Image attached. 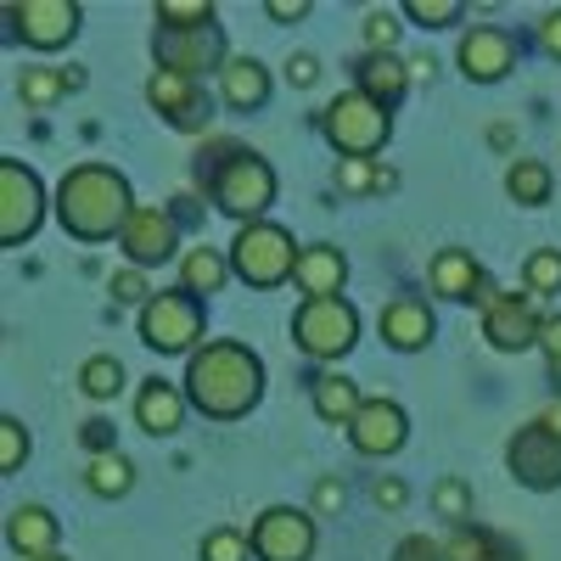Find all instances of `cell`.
I'll return each mask as SVG.
<instances>
[{"label": "cell", "mask_w": 561, "mask_h": 561, "mask_svg": "<svg viewBox=\"0 0 561 561\" xmlns=\"http://www.w3.org/2000/svg\"><path fill=\"white\" fill-rule=\"evenodd\" d=\"M382 337H388L399 354L427 348V343H433V309L421 304V298H393V304L382 309Z\"/></svg>", "instance_id": "obj_21"}, {"label": "cell", "mask_w": 561, "mask_h": 561, "mask_svg": "<svg viewBox=\"0 0 561 561\" xmlns=\"http://www.w3.org/2000/svg\"><path fill=\"white\" fill-rule=\"evenodd\" d=\"M365 45L377 57H393V45H399V18L393 12H365Z\"/></svg>", "instance_id": "obj_39"}, {"label": "cell", "mask_w": 561, "mask_h": 561, "mask_svg": "<svg viewBox=\"0 0 561 561\" xmlns=\"http://www.w3.org/2000/svg\"><path fill=\"white\" fill-rule=\"evenodd\" d=\"M320 129H325V140H332L343 158H370V152L388 147L393 118H388L382 102H370L365 90H343V96L320 113Z\"/></svg>", "instance_id": "obj_5"}, {"label": "cell", "mask_w": 561, "mask_h": 561, "mask_svg": "<svg viewBox=\"0 0 561 561\" xmlns=\"http://www.w3.org/2000/svg\"><path fill=\"white\" fill-rule=\"evenodd\" d=\"M309 404H314V415L325 421V427H354V415L365 410V399H359V388L348 382V377H309Z\"/></svg>", "instance_id": "obj_23"}, {"label": "cell", "mask_w": 561, "mask_h": 561, "mask_svg": "<svg viewBox=\"0 0 561 561\" xmlns=\"http://www.w3.org/2000/svg\"><path fill=\"white\" fill-rule=\"evenodd\" d=\"M314 73H320V62H314V57H309V51H304V57H293V62H287V79H293V84H314Z\"/></svg>", "instance_id": "obj_46"}, {"label": "cell", "mask_w": 561, "mask_h": 561, "mask_svg": "<svg viewBox=\"0 0 561 561\" xmlns=\"http://www.w3.org/2000/svg\"><path fill=\"white\" fill-rule=\"evenodd\" d=\"M298 253L293 237L270 219H253L237 230V242H230V275H242L248 287H280V280L298 275Z\"/></svg>", "instance_id": "obj_4"}, {"label": "cell", "mask_w": 561, "mask_h": 561, "mask_svg": "<svg viewBox=\"0 0 561 561\" xmlns=\"http://www.w3.org/2000/svg\"><path fill=\"white\" fill-rule=\"evenodd\" d=\"M219 84H225V102L237 107V113H253V107L270 102V73L253 57H230L225 73H219Z\"/></svg>", "instance_id": "obj_25"}, {"label": "cell", "mask_w": 561, "mask_h": 561, "mask_svg": "<svg viewBox=\"0 0 561 561\" xmlns=\"http://www.w3.org/2000/svg\"><path fill=\"white\" fill-rule=\"evenodd\" d=\"M505 466L528 489H561V433H550L545 421H528L505 444Z\"/></svg>", "instance_id": "obj_11"}, {"label": "cell", "mask_w": 561, "mask_h": 561, "mask_svg": "<svg viewBox=\"0 0 561 561\" xmlns=\"http://www.w3.org/2000/svg\"><path fill=\"white\" fill-rule=\"evenodd\" d=\"M478 287H483V270L466 248H444L433 259V293H444L455 304H478Z\"/></svg>", "instance_id": "obj_24"}, {"label": "cell", "mask_w": 561, "mask_h": 561, "mask_svg": "<svg viewBox=\"0 0 561 561\" xmlns=\"http://www.w3.org/2000/svg\"><path fill=\"white\" fill-rule=\"evenodd\" d=\"M314 505H320V511H337V505H343V483H332V478H325V483L314 489Z\"/></svg>", "instance_id": "obj_47"}, {"label": "cell", "mask_w": 561, "mask_h": 561, "mask_svg": "<svg viewBox=\"0 0 561 561\" xmlns=\"http://www.w3.org/2000/svg\"><path fill=\"white\" fill-rule=\"evenodd\" d=\"M377 505H404V483H399V478L377 483Z\"/></svg>", "instance_id": "obj_48"}, {"label": "cell", "mask_w": 561, "mask_h": 561, "mask_svg": "<svg viewBox=\"0 0 561 561\" xmlns=\"http://www.w3.org/2000/svg\"><path fill=\"white\" fill-rule=\"evenodd\" d=\"M39 561H68V556H62V550H57V556H39Z\"/></svg>", "instance_id": "obj_50"}, {"label": "cell", "mask_w": 561, "mask_h": 561, "mask_svg": "<svg viewBox=\"0 0 561 561\" xmlns=\"http://www.w3.org/2000/svg\"><path fill=\"white\" fill-rule=\"evenodd\" d=\"M298 293L304 298H343V280H348V259L337 253V248H325V242H314V248H304L298 253Z\"/></svg>", "instance_id": "obj_19"}, {"label": "cell", "mask_w": 561, "mask_h": 561, "mask_svg": "<svg viewBox=\"0 0 561 561\" xmlns=\"http://www.w3.org/2000/svg\"><path fill=\"white\" fill-rule=\"evenodd\" d=\"M62 90H79V73H68V68H23V79H18L23 107H51Z\"/></svg>", "instance_id": "obj_28"}, {"label": "cell", "mask_w": 561, "mask_h": 561, "mask_svg": "<svg viewBox=\"0 0 561 561\" xmlns=\"http://www.w3.org/2000/svg\"><path fill=\"white\" fill-rule=\"evenodd\" d=\"M214 203L230 214L253 225L270 203H275V169L259 158V152H242V147H225V158L214 163V180H208Z\"/></svg>", "instance_id": "obj_3"}, {"label": "cell", "mask_w": 561, "mask_h": 561, "mask_svg": "<svg viewBox=\"0 0 561 561\" xmlns=\"http://www.w3.org/2000/svg\"><path fill=\"white\" fill-rule=\"evenodd\" d=\"M505 192L517 197L523 208L550 203V169H545V163H534V158H517V163L505 169Z\"/></svg>", "instance_id": "obj_29"}, {"label": "cell", "mask_w": 561, "mask_h": 561, "mask_svg": "<svg viewBox=\"0 0 561 561\" xmlns=\"http://www.w3.org/2000/svg\"><path fill=\"white\" fill-rule=\"evenodd\" d=\"M45 219V192L39 174L23 169L18 158H0V248H23Z\"/></svg>", "instance_id": "obj_8"}, {"label": "cell", "mask_w": 561, "mask_h": 561, "mask_svg": "<svg viewBox=\"0 0 561 561\" xmlns=\"http://www.w3.org/2000/svg\"><path fill=\"white\" fill-rule=\"evenodd\" d=\"M539 421H545V427H550V433H561V404H550V410H545Z\"/></svg>", "instance_id": "obj_49"}, {"label": "cell", "mask_w": 561, "mask_h": 561, "mask_svg": "<svg viewBox=\"0 0 561 561\" xmlns=\"http://www.w3.org/2000/svg\"><path fill=\"white\" fill-rule=\"evenodd\" d=\"M444 561H523L505 539H494L489 528H455L444 539Z\"/></svg>", "instance_id": "obj_27"}, {"label": "cell", "mask_w": 561, "mask_h": 561, "mask_svg": "<svg viewBox=\"0 0 561 561\" xmlns=\"http://www.w3.org/2000/svg\"><path fill=\"white\" fill-rule=\"evenodd\" d=\"M79 388H84L90 399H113V393L124 388V365H118L113 354H96V359H84V370H79Z\"/></svg>", "instance_id": "obj_32"}, {"label": "cell", "mask_w": 561, "mask_h": 561, "mask_svg": "<svg viewBox=\"0 0 561 561\" xmlns=\"http://www.w3.org/2000/svg\"><path fill=\"white\" fill-rule=\"evenodd\" d=\"M225 275H230V259L214 253V248H192L180 259V293H192V298H208L225 287Z\"/></svg>", "instance_id": "obj_26"}, {"label": "cell", "mask_w": 561, "mask_h": 561, "mask_svg": "<svg viewBox=\"0 0 561 561\" xmlns=\"http://www.w3.org/2000/svg\"><path fill=\"white\" fill-rule=\"evenodd\" d=\"M483 337L500 348V354H523V348H534L539 337H545V320H539V309L528 304V298H494L489 309H483Z\"/></svg>", "instance_id": "obj_15"}, {"label": "cell", "mask_w": 561, "mask_h": 561, "mask_svg": "<svg viewBox=\"0 0 561 561\" xmlns=\"http://www.w3.org/2000/svg\"><path fill=\"white\" fill-rule=\"evenodd\" d=\"M517 68V39L511 28H494V23H472L460 34V73L478 79V84H494Z\"/></svg>", "instance_id": "obj_14"}, {"label": "cell", "mask_w": 561, "mask_h": 561, "mask_svg": "<svg viewBox=\"0 0 561 561\" xmlns=\"http://www.w3.org/2000/svg\"><path fill=\"white\" fill-rule=\"evenodd\" d=\"M124 259L135 270H152V264H169L174 259V214L163 208H135L129 225H124V237H118Z\"/></svg>", "instance_id": "obj_16"}, {"label": "cell", "mask_w": 561, "mask_h": 561, "mask_svg": "<svg viewBox=\"0 0 561 561\" xmlns=\"http://www.w3.org/2000/svg\"><path fill=\"white\" fill-rule=\"evenodd\" d=\"M185 399L174 382H163V377H152L147 388L135 393V427L140 433H152V438H174L180 433V421H185Z\"/></svg>", "instance_id": "obj_18"}, {"label": "cell", "mask_w": 561, "mask_h": 561, "mask_svg": "<svg viewBox=\"0 0 561 561\" xmlns=\"http://www.w3.org/2000/svg\"><path fill=\"white\" fill-rule=\"evenodd\" d=\"M259 561H309L314 556V517L298 505H270L248 528Z\"/></svg>", "instance_id": "obj_9"}, {"label": "cell", "mask_w": 561, "mask_h": 561, "mask_svg": "<svg viewBox=\"0 0 561 561\" xmlns=\"http://www.w3.org/2000/svg\"><path fill=\"white\" fill-rule=\"evenodd\" d=\"M158 28H208L214 23V7L208 0H158Z\"/></svg>", "instance_id": "obj_33"}, {"label": "cell", "mask_w": 561, "mask_h": 561, "mask_svg": "<svg viewBox=\"0 0 561 561\" xmlns=\"http://www.w3.org/2000/svg\"><path fill=\"white\" fill-rule=\"evenodd\" d=\"M203 337V304L192 293H152V304L140 309V343L158 354H185ZM197 354V348H192Z\"/></svg>", "instance_id": "obj_7"}, {"label": "cell", "mask_w": 561, "mask_h": 561, "mask_svg": "<svg viewBox=\"0 0 561 561\" xmlns=\"http://www.w3.org/2000/svg\"><path fill=\"white\" fill-rule=\"evenodd\" d=\"M404 18L427 23V28H455V23L466 18V7H460V0H410Z\"/></svg>", "instance_id": "obj_35"}, {"label": "cell", "mask_w": 561, "mask_h": 561, "mask_svg": "<svg viewBox=\"0 0 561 561\" xmlns=\"http://www.w3.org/2000/svg\"><path fill=\"white\" fill-rule=\"evenodd\" d=\"M404 438H410V415L393 399H365V410L354 415V427H348V444L359 455H399Z\"/></svg>", "instance_id": "obj_17"}, {"label": "cell", "mask_w": 561, "mask_h": 561, "mask_svg": "<svg viewBox=\"0 0 561 561\" xmlns=\"http://www.w3.org/2000/svg\"><path fill=\"white\" fill-rule=\"evenodd\" d=\"M393 561H444V545L427 539V534H410V539L393 545Z\"/></svg>", "instance_id": "obj_40"}, {"label": "cell", "mask_w": 561, "mask_h": 561, "mask_svg": "<svg viewBox=\"0 0 561 561\" xmlns=\"http://www.w3.org/2000/svg\"><path fill=\"white\" fill-rule=\"evenodd\" d=\"M523 275H528V293H561V253L556 248H539L523 264Z\"/></svg>", "instance_id": "obj_34"}, {"label": "cell", "mask_w": 561, "mask_h": 561, "mask_svg": "<svg viewBox=\"0 0 561 561\" xmlns=\"http://www.w3.org/2000/svg\"><path fill=\"white\" fill-rule=\"evenodd\" d=\"M113 298H118V304H140V309L152 304V298H147V280H140V270H118V275H113Z\"/></svg>", "instance_id": "obj_41"}, {"label": "cell", "mask_w": 561, "mask_h": 561, "mask_svg": "<svg viewBox=\"0 0 561 561\" xmlns=\"http://www.w3.org/2000/svg\"><path fill=\"white\" fill-rule=\"evenodd\" d=\"M248 550H253V539L237 528H214L203 539V561H248Z\"/></svg>", "instance_id": "obj_37"}, {"label": "cell", "mask_w": 561, "mask_h": 561, "mask_svg": "<svg viewBox=\"0 0 561 561\" xmlns=\"http://www.w3.org/2000/svg\"><path fill=\"white\" fill-rule=\"evenodd\" d=\"M539 39H545V51H550V57H561V12H545Z\"/></svg>", "instance_id": "obj_44"}, {"label": "cell", "mask_w": 561, "mask_h": 561, "mask_svg": "<svg viewBox=\"0 0 561 561\" xmlns=\"http://www.w3.org/2000/svg\"><path fill=\"white\" fill-rule=\"evenodd\" d=\"M7 545L23 556V561H39V556H57V517L45 505H18L7 517Z\"/></svg>", "instance_id": "obj_20"}, {"label": "cell", "mask_w": 561, "mask_h": 561, "mask_svg": "<svg viewBox=\"0 0 561 561\" xmlns=\"http://www.w3.org/2000/svg\"><path fill=\"white\" fill-rule=\"evenodd\" d=\"M354 90H365L370 102H382V107H393L404 90H410V62H399V57H377V51H365L359 62H354Z\"/></svg>", "instance_id": "obj_22"}, {"label": "cell", "mask_w": 561, "mask_h": 561, "mask_svg": "<svg viewBox=\"0 0 561 561\" xmlns=\"http://www.w3.org/2000/svg\"><path fill=\"white\" fill-rule=\"evenodd\" d=\"M433 505L444 511V517H455V523L466 528V517H472V489H466L460 478H444V483L433 489Z\"/></svg>", "instance_id": "obj_38"}, {"label": "cell", "mask_w": 561, "mask_h": 561, "mask_svg": "<svg viewBox=\"0 0 561 561\" xmlns=\"http://www.w3.org/2000/svg\"><path fill=\"white\" fill-rule=\"evenodd\" d=\"M264 393V365L248 343H203L185 365V399H192L208 421H237L259 404Z\"/></svg>", "instance_id": "obj_1"}, {"label": "cell", "mask_w": 561, "mask_h": 561, "mask_svg": "<svg viewBox=\"0 0 561 561\" xmlns=\"http://www.w3.org/2000/svg\"><path fill=\"white\" fill-rule=\"evenodd\" d=\"M7 18H12V34L23 45H34V51H57V45H68L79 34L73 0H18V7H7Z\"/></svg>", "instance_id": "obj_12"}, {"label": "cell", "mask_w": 561, "mask_h": 561, "mask_svg": "<svg viewBox=\"0 0 561 561\" xmlns=\"http://www.w3.org/2000/svg\"><path fill=\"white\" fill-rule=\"evenodd\" d=\"M129 214H135L129 180L118 169H107V163H79L57 185V219H62L68 237H79V242H113V237H124Z\"/></svg>", "instance_id": "obj_2"}, {"label": "cell", "mask_w": 561, "mask_h": 561, "mask_svg": "<svg viewBox=\"0 0 561 561\" xmlns=\"http://www.w3.org/2000/svg\"><path fill=\"white\" fill-rule=\"evenodd\" d=\"M84 483H90V494H102V500H118V494H129L135 472H129V460H124V455L113 449V455H96V460H90Z\"/></svg>", "instance_id": "obj_30"}, {"label": "cell", "mask_w": 561, "mask_h": 561, "mask_svg": "<svg viewBox=\"0 0 561 561\" xmlns=\"http://www.w3.org/2000/svg\"><path fill=\"white\" fill-rule=\"evenodd\" d=\"M539 348H545V365H550V382L561 388V314H550V320H545Z\"/></svg>", "instance_id": "obj_42"}, {"label": "cell", "mask_w": 561, "mask_h": 561, "mask_svg": "<svg viewBox=\"0 0 561 561\" xmlns=\"http://www.w3.org/2000/svg\"><path fill=\"white\" fill-rule=\"evenodd\" d=\"M359 337V314L348 298H304L293 314V343L309 359H343Z\"/></svg>", "instance_id": "obj_6"}, {"label": "cell", "mask_w": 561, "mask_h": 561, "mask_svg": "<svg viewBox=\"0 0 561 561\" xmlns=\"http://www.w3.org/2000/svg\"><path fill=\"white\" fill-rule=\"evenodd\" d=\"M275 23H293V18H304L309 12V0H270V7H264Z\"/></svg>", "instance_id": "obj_45"}, {"label": "cell", "mask_w": 561, "mask_h": 561, "mask_svg": "<svg viewBox=\"0 0 561 561\" xmlns=\"http://www.w3.org/2000/svg\"><path fill=\"white\" fill-rule=\"evenodd\" d=\"M147 102H152L174 129H208V118H214L208 90H203L192 73H174V68H158V73L147 79Z\"/></svg>", "instance_id": "obj_13"}, {"label": "cell", "mask_w": 561, "mask_h": 561, "mask_svg": "<svg viewBox=\"0 0 561 561\" xmlns=\"http://www.w3.org/2000/svg\"><path fill=\"white\" fill-rule=\"evenodd\" d=\"M79 438H84V449H90V455H113V421L90 415L84 427H79Z\"/></svg>", "instance_id": "obj_43"}, {"label": "cell", "mask_w": 561, "mask_h": 561, "mask_svg": "<svg viewBox=\"0 0 561 561\" xmlns=\"http://www.w3.org/2000/svg\"><path fill=\"white\" fill-rule=\"evenodd\" d=\"M28 460V433L18 415H0V472H18Z\"/></svg>", "instance_id": "obj_36"}, {"label": "cell", "mask_w": 561, "mask_h": 561, "mask_svg": "<svg viewBox=\"0 0 561 561\" xmlns=\"http://www.w3.org/2000/svg\"><path fill=\"white\" fill-rule=\"evenodd\" d=\"M337 185L343 192H388L393 169H377V158H343L337 163Z\"/></svg>", "instance_id": "obj_31"}, {"label": "cell", "mask_w": 561, "mask_h": 561, "mask_svg": "<svg viewBox=\"0 0 561 561\" xmlns=\"http://www.w3.org/2000/svg\"><path fill=\"white\" fill-rule=\"evenodd\" d=\"M152 57H158V68H174V73H208V68H219L225 73V34H219V23H208V28H152Z\"/></svg>", "instance_id": "obj_10"}]
</instances>
